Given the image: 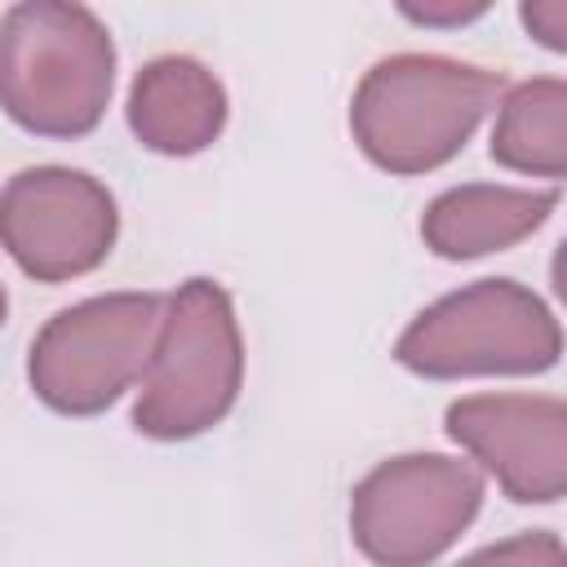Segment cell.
I'll return each mask as SVG.
<instances>
[{
  "label": "cell",
  "mask_w": 567,
  "mask_h": 567,
  "mask_svg": "<svg viewBox=\"0 0 567 567\" xmlns=\"http://www.w3.org/2000/svg\"><path fill=\"white\" fill-rule=\"evenodd\" d=\"M115 89V44L102 18L66 0H22L0 18V106L40 137H84Z\"/></svg>",
  "instance_id": "6da1fadb"
},
{
  "label": "cell",
  "mask_w": 567,
  "mask_h": 567,
  "mask_svg": "<svg viewBox=\"0 0 567 567\" xmlns=\"http://www.w3.org/2000/svg\"><path fill=\"white\" fill-rule=\"evenodd\" d=\"M501 71L439 53H399L377 62L350 97L359 151L399 177L447 164L501 93Z\"/></svg>",
  "instance_id": "7a4b0ae2"
},
{
  "label": "cell",
  "mask_w": 567,
  "mask_h": 567,
  "mask_svg": "<svg viewBox=\"0 0 567 567\" xmlns=\"http://www.w3.org/2000/svg\"><path fill=\"white\" fill-rule=\"evenodd\" d=\"M244 337L221 284L186 279L164 297L159 332L142 368L133 425L146 439L177 443L213 430L239 399Z\"/></svg>",
  "instance_id": "3957f363"
},
{
  "label": "cell",
  "mask_w": 567,
  "mask_h": 567,
  "mask_svg": "<svg viewBox=\"0 0 567 567\" xmlns=\"http://www.w3.org/2000/svg\"><path fill=\"white\" fill-rule=\"evenodd\" d=\"M563 354L554 310L518 279H478L425 306L394 341V359L430 381L532 377Z\"/></svg>",
  "instance_id": "277c9868"
},
{
  "label": "cell",
  "mask_w": 567,
  "mask_h": 567,
  "mask_svg": "<svg viewBox=\"0 0 567 567\" xmlns=\"http://www.w3.org/2000/svg\"><path fill=\"white\" fill-rule=\"evenodd\" d=\"M159 315V292H106L58 310L31 341L27 381L35 399L62 416L111 408L133 381H142Z\"/></svg>",
  "instance_id": "5b68a950"
},
{
  "label": "cell",
  "mask_w": 567,
  "mask_h": 567,
  "mask_svg": "<svg viewBox=\"0 0 567 567\" xmlns=\"http://www.w3.org/2000/svg\"><path fill=\"white\" fill-rule=\"evenodd\" d=\"M483 505V470L443 452L390 456L354 483L350 536L377 567H430Z\"/></svg>",
  "instance_id": "8992f818"
},
{
  "label": "cell",
  "mask_w": 567,
  "mask_h": 567,
  "mask_svg": "<svg viewBox=\"0 0 567 567\" xmlns=\"http://www.w3.org/2000/svg\"><path fill=\"white\" fill-rule=\"evenodd\" d=\"M115 195L80 168L40 164L0 186V248L40 284L97 270L115 248Z\"/></svg>",
  "instance_id": "52a82bcc"
},
{
  "label": "cell",
  "mask_w": 567,
  "mask_h": 567,
  "mask_svg": "<svg viewBox=\"0 0 567 567\" xmlns=\"http://www.w3.org/2000/svg\"><path fill=\"white\" fill-rule=\"evenodd\" d=\"M443 430L518 505H554L567 492V408L558 394H465Z\"/></svg>",
  "instance_id": "ba28073f"
},
{
  "label": "cell",
  "mask_w": 567,
  "mask_h": 567,
  "mask_svg": "<svg viewBox=\"0 0 567 567\" xmlns=\"http://www.w3.org/2000/svg\"><path fill=\"white\" fill-rule=\"evenodd\" d=\"M128 128L155 155H195L217 142L226 124V89L217 75L182 53L155 58L128 89Z\"/></svg>",
  "instance_id": "9c48e42d"
},
{
  "label": "cell",
  "mask_w": 567,
  "mask_h": 567,
  "mask_svg": "<svg viewBox=\"0 0 567 567\" xmlns=\"http://www.w3.org/2000/svg\"><path fill=\"white\" fill-rule=\"evenodd\" d=\"M554 208H558V186L523 190V186L465 182L430 199L421 217V239L443 261H470L514 248L518 239L540 230Z\"/></svg>",
  "instance_id": "30bf717a"
},
{
  "label": "cell",
  "mask_w": 567,
  "mask_h": 567,
  "mask_svg": "<svg viewBox=\"0 0 567 567\" xmlns=\"http://www.w3.org/2000/svg\"><path fill=\"white\" fill-rule=\"evenodd\" d=\"M492 159L509 173L549 182L567 173V84L558 75H536L505 93L492 128Z\"/></svg>",
  "instance_id": "8fae6325"
},
{
  "label": "cell",
  "mask_w": 567,
  "mask_h": 567,
  "mask_svg": "<svg viewBox=\"0 0 567 567\" xmlns=\"http://www.w3.org/2000/svg\"><path fill=\"white\" fill-rule=\"evenodd\" d=\"M456 567H563V540L558 532H518L509 540L483 545L478 554L461 558Z\"/></svg>",
  "instance_id": "7c38bea8"
},
{
  "label": "cell",
  "mask_w": 567,
  "mask_h": 567,
  "mask_svg": "<svg viewBox=\"0 0 567 567\" xmlns=\"http://www.w3.org/2000/svg\"><path fill=\"white\" fill-rule=\"evenodd\" d=\"M523 27L549 49V53H563L567 49V0H532L518 9Z\"/></svg>",
  "instance_id": "4fadbf2b"
},
{
  "label": "cell",
  "mask_w": 567,
  "mask_h": 567,
  "mask_svg": "<svg viewBox=\"0 0 567 567\" xmlns=\"http://www.w3.org/2000/svg\"><path fill=\"white\" fill-rule=\"evenodd\" d=\"M478 13H487L483 0H474V4H461V0H447V4H403V18L425 22V27H456V22H470Z\"/></svg>",
  "instance_id": "5bb4252c"
},
{
  "label": "cell",
  "mask_w": 567,
  "mask_h": 567,
  "mask_svg": "<svg viewBox=\"0 0 567 567\" xmlns=\"http://www.w3.org/2000/svg\"><path fill=\"white\" fill-rule=\"evenodd\" d=\"M4 310H9V297H4V288H0V323H4Z\"/></svg>",
  "instance_id": "9a60e30c"
}]
</instances>
